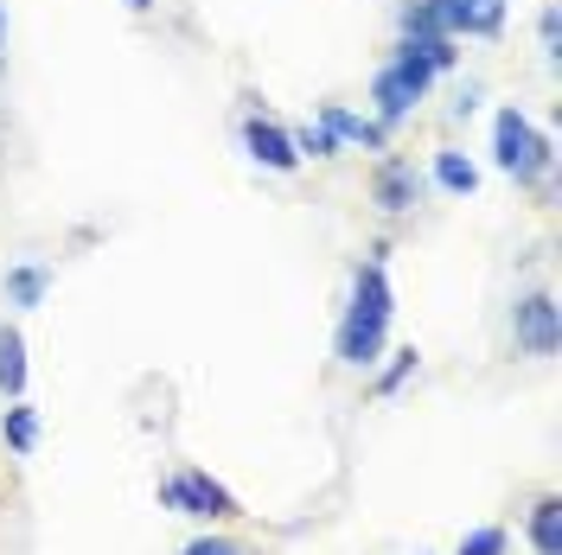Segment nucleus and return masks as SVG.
<instances>
[{
  "label": "nucleus",
  "mask_w": 562,
  "mask_h": 555,
  "mask_svg": "<svg viewBox=\"0 0 562 555\" xmlns=\"http://www.w3.org/2000/svg\"><path fill=\"white\" fill-rule=\"evenodd\" d=\"M384 332H390V281H384V269H358L351 313H346V326H339V358L346 364H371L384 351Z\"/></svg>",
  "instance_id": "nucleus-1"
},
{
  "label": "nucleus",
  "mask_w": 562,
  "mask_h": 555,
  "mask_svg": "<svg viewBox=\"0 0 562 555\" xmlns=\"http://www.w3.org/2000/svg\"><path fill=\"white\" fill-rule=\"evenodd\" d=\"M543 154H550L543 135L530 128L518 109H505V115H498V167H505L512 179H530L537 167H543Z\"/></svg>",
  "instance_id": "nucleus-2"
},
{
  "label": "nucleus",
  "mask_w": 562,
  "mask_h": 555,
  "mask_svg": "<svg viewBox=\"0 0 562 555\" xmlns=\"http://www.w3.org/2000/svg\"><path fill=\"white\" fill-rule=\"evenodd\" d=\"M428 77H435V70L422 65L416 52H403V58H396V65H390L384 77H378V103H384V115H390V122L416 109V97L428 90Z\"/></svg>",
  "instance_id": "nucleus-3"
},
{
  "label": "nucleus",
  "mask_w": 562,
  "mask_h": 555,
  "mask_svg": "<svg viewBox=\"0 0 562 555\" xmlns=\"http://www.w3.org/2000/svg\"><path fill=\"white\" fill-rule=\"evenodd\" d=\"M167 505L192 511V518H224V511H231V491L211 486V479H199V473H179L173 486H167Z\"/></svg>",
  "instance_id": "nucleus-4"
},
{
  "label": "nucleus",
  "mask_w": 562,
  "mask_h": 555,
  "mask_svg": "<svg viewBox=\"0 0 562 555\" xmlns=\"http://www.w3.org/2000/svg\"><path fill=\"white\" fill-rule=\"evenodd\" d=\"M518 346L537 351V358L557 351V301H550V294H537V301L518 307Z\"/></svg>",
  "instance_id": "nucleus-5"
},
{
  "label": "nucleus",
  "mask_w": 562,
  "mask_h": 555,
  "mask_svg": "<svg viewBox=\"0 0 562 555\" xmlns=\"http://www.w3.org/2000/svg\"><path fill=\"white\" fill-rule=\"evenodd\" d=\"M441 20L460 33H498L505 26V0H441Z\"/></svg>",
  "instance_id": "nucleus-6"
},
{
  "label": "nucleus",
  "mask_w": 562,
  "mask_h": 555,
  "mask_svg": "<svg viewBox=\"0 0 562 555\" xmlns=\"http://www.w3.org/2000/svg\"><path fill=\"white\" fill-rule=\"evenodd\" d=\"M244 140H249V154H256L262 167H276V173H288V167L301 160V154H294V140L281 135L276 122H249V128H244Z\"/></svg>",
  "instance_id": "nucleus-7"
},
{
  "label": "nucleus",
  "mask_w": 562,
  "mask_h": 555,
  "mask_svg": "<svg viewBox=\"0 0 562 555\" xmlns=\"http://www.w3.org/2000/svg\"><path fill=\"white\" fill-rule=\"evenodd\" d=\"M0 389H7V396L26 389V346H20L13 326H0Z\"/></svg>",
  "instance_id": "nucleus-8"
},
{
  "label": "nucleus",
  "mask_w": 562,
  "mask_h": 555,
  "mask_svg": "<svg viewBox=\"0 0 562 555\" xmlns=\"http://www.w3.org/2000/svg\"><path fill=\"white\" fill-rule=\"evenodd\" d=\"M530 543H537L543 555H562V505L557 498L537 505V518H530Z\"/></svg>",
  "instance_id": "nucleus-9"
},
{
  "label": "nucleus",
  "mask_w": 562,
  "mask_h": 555,
  "mask_svg": "<svg viewBox=\"0 0 562 555\" xmlns=\"http://www.w3.org/2000/svg\"><path fill=\"white\" fill-rule=\"evenodd\" d=\"M378 199H384L390 211H403V205H409V199H416V179H409V167H396V160H390L384 179H378Z\"/></svg>",
  "instance_id": "nucleus-10"
},
{
  "label": "nucleus",
  "mask_w": 562,
  "mask_h": 555,
  "mask_svg": "<svg viewBox=\"0 0 562 555\" xmlns=\"http://www.w3.org/2000/svg\"><path fill=\"white\" fill-rule=\"evenodd\" d=\"M435 179H441L448 192H473V185H480V173H473L460 154H441V160H435Z\"/></svg>",
  "instance_id": "nucleus-11"
},
{
  "label": "nucleus",
  "mask_w": 562,
  "mask_h": 555,
  "mask_svg": "<svg viewBox=\"0 0 562 555\" xmlns=\"http://www.w3.org/2000/svg\"><path fill=\"white\" fill-rule=\"evenodd\" d=\"M7 287H13V301H20V307H38V294H45V269H13Z\"/></svg>",
  "instance_id": "nucleus-12"
},
{
  "label": "nucleus",
  "mask_w": 562,
  "mask_h": 555,
  "mask_svg": "<svg viewBox=\"0 0 562 555\" xmlns=\"http://www.w3.org/2000/svg\"><path fill=\"white\" fill-rule=\"evenodd\" d=\"M7 441H13V448L26 453L38 441V421H33V409H7Z\"/></svg>",
  "instance_id": "nucleus-13"
},
{
  "label": "nucleus",
  "mask_w": 562,
  "mask_h": 555,
  "mask_svg": "<svg viewBox=\"0 0 562 555\" xmlns=\"http://www.w3.org/2000/svg\"><path fill=\"white\" fill-rule=\"evenodd\" d=\"M498 550H505V530H473L460 543V555H498Z\"/></svg>",
  "instance_id": "nucleus-14"
},
{
  "label": "nucleus",
  "mask_w": 562,
  "mask_h": 555,
  "mask_svg": "<svg viewBox=\"0 0 562 555\" xmlns=\"http://www.w3.org/2000/svg\"><path fill=\"white\" fill-rule=\"evenodd\" d=\"M294 154H333V128H307V135H301V147H294Z\"/></svg>",
  "instance_id": "nucleus-15"
},
{
  "label": "nucleus",
  "mask_w": 562,
  "mask_h": 555,
  "mask_svg": "<svg viewBox=\"0 0 562 555\" xmlns=\"http://www.w3.org/2000/svg\"><path fill=\"white\" fill-rule=\"evenodd\" d=\"M186 555H244V550H231V543H192Z\"/></svg>",
  "instance_id": "nucleus-16"
},
{
  "label": "nucleus",
  "mask_w": 562,
  "mask_h": 555,
  "mask_svg": "<svg viewBox=\"0 0 562 555\" xmlns=\"http://www.w3.org/2000/svg\"><path fill=\"white\" fill-rule=\"evenodd\" d=\"M0 52H7V26H0Z\"/></svg>",
  "instance_id": "nucleus-17"
}]
</instances>
